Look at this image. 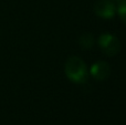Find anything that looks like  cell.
Instances as JSON below:
<instances>
[{
  "mask_svg": "<svg viewBox=\"0 0 126 125\" xmlns=\"http://www.w3.org/2000/svg\"><path fill=\"white\" fill-rule=\"evenodd\" d=\"M118 13H120L121 19L123 20V22L126 24V0H122L120 2L118 6Z\"/></svg>",
  "mask_w": 126,
  "mask_h": 125,
  "instance_id": "cell-6",
  "label": "cell"
},
{
  "mask_svg": "<svg viewBox=\"0 0 126 125\" xmlns=\"http://www.w3.org/2000/svg\"><path fill=\"white\" fill-rule=\"evenodd\" d=\"M79 43H80L81 48L84 49V50H87V49H91L94 44V38L92 34H83L80 37V40H79Z\"/></svg>",
  "mask_w": 126,
  "mask_h": 125,
  "instance_id": "cell-5",
  "label": "cell"
},
{
  "mask_svg": "<svg viewBox=\"0 0 126 125\" xmlns=\"http://www.w3.org/2000/svg\"><path fill=\"white\" fill-rule=\"evenodd\" d=\"M111 73V68L104 61H98L94 63L91 68V74L97 81H104L109 78Z\"/></svg>",
  "mask_w": 126,
  "mask_h": 125,
  "instance_id": "cell-4",
  "label": "cell"
},
{
  "mask_svg": "<svg viewBox=\"0 0 126 125\" xmlns=\"http://www.w3.org/2000/svg\"><path fill=\"white\" fill-rule=\"evenodd\" d=\"M94 12L101 18L110 19L115 15V7L109 0H98L94 4Z\"/></svg>",
  "mask_w": 126,
  "mask_h": 125,
  "instance_id": "cell-3",
  "label": "cell"
},
{
  "mask_svg": "<svg viewBox=\"0 0 126 125\" xmlns=\"http://www.w3.org/2000/svg\"><path fill=\"white\" fill-rule=\"evenodd\" d=\"M65 74L75 83H84L87 80V70L84 61L78 57H71L65 63Z\"/></svg>",
  "mask_w": 126,
  "mask_h": 125,
  "instance_id": "cell-1",
  "label": "cell"
},
{
  "mask_svg": "<svg viewBox=\"0 0 126 125\" xmlns=\"http://www.w3.org/2000/svg\"><path fill=\"white\" fill-rule=\"evenodd\" d=\"M98 44H100L102 51L106 55L113 57L116 55L121 50V42L114 34L105 33L102 34L98 39Z\"/></svg>",
  "mask_w": 126,
  "mask_h": 125,
  "instance_id": "cell-2",
  "label": "cell"
}]
</instances>
